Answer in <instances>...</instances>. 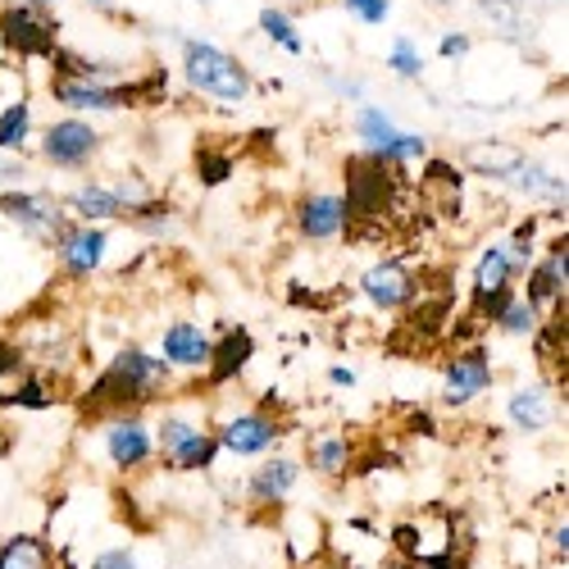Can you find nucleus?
Here are the masks:
<instances>
[{
    "mask_svg": "<svg viewBox=\"0 0 569 569\" xmlns=\"http://www.w3.org/2000/svg\"><path fill=\"white\" fill-rule=\"evenodd\" d=\"M169 383V369L164 360H151L147 351H119L114 365L97 378V388H91V406L97 410H119V406H141V401H151L160 397Z\"/></svg>",
    "mask_w": 569,
    "mask_h": 569,
    "instance_id": "f257e3e1",
    "label": "nucleus"
},
{
    "mask_svg": "<svg viewBox=\"0 0 569 569\" xmlns=\"http://www.w3.org/2000/svg\"><path fill=\"white\" fill-rule=\"evenodd\" d=\"M187 82H192L197 91H206V97L214 101H247L251 97V78L247 69L237 64L232 56H223L219 46L210 41H187Z\"/></svg>",
    "mask_w": 569,
    "mask_h": 569,
    "instance_id": "f03ea898",
    "label": "nucleus"
},
{
    "mask_svg": "<svg viewBox=\"0 0 569 569\" xmlns=\"http://www.w3.org/2000/svg\"><path fill=\"white\" fill-rule=\"evenodd\" d=\"M160 456L173 469H210L219 456V438L197 429V423H187V419H164L160 423Z\"/></svg>",
    "mask_w": 569,
    "mask_h": 569,
    "instance_id": "7ed1b4c3",
    "label": "nucleus"
},
{
    "mask_svg": "<svg viewBox=\"0 0 569 569\" xmlns=\"http://www.w3.org/2000/svg\"><path fill=\"white\" fill-rule=\"evenodd\" d=\"M0 32L19 56H56V19L41 6H10L0 10Z\"/></svg>",
    "mask_w": 569,
    "mask_h": 569,
    "instance_id": "20e7f679",
    "label": "nucleus"
},
{
    "mask_svg": "<svg viewBox=\"0 0 569 569\" xmlns=\"http://www.w3.org/2000/svg\"><path fill=\"white\" fill-rule=\"evenodd\" d=\"M510 282H515V260L492 247L483 260H479V273H473V315H483L497 323V315L510 306Z\"/></svg>",
    "mask_w": 569,
    "mask_h": 569,
    "instance_id": "39448f33",
    "label": "nucleus"
},
{
    "mask_svg": "<svg viewBox=\"0 0 569 569\" xmlns=\"http://www.w3.org/2000/svg\"><path fill=\"white\" fill-rule=\"evenodd\" d=\"M488 378H492V360L483 347H469L460 351L451 365H447V388H442V401L447 406H469L473 397H479L488 388Z\"/></svg>",
    "mask_w": 569,
    "mask_h": 569,
    "instance_id": "423d86ee",
    "label": "nucleus"
},
{
    "mask_svg": "<svg viewBox=\"0 0 569 569\" xmlns=\"http://www.w3.org/2000/svg\"><path fill=\"white\" fill-rule=\"evenodd\" d=\"M0 210H6L10 219H19L28 232H37V237H56V247L64 242V232H69V223L60 219V210H56V201H46V197H32V192H6L0 197Z\"/></svg>",
    "mask_w": 569,
    "mask_h": 569,
    "instance_id": "0eeeda50",
    "label": "nucleus"
},
{
    "mask_svg": "<svg viewBox=\"0 0 569 569\" xmlns=\"http://www.w3.org/2000/svg\"><path fill=\"white\" fill-rule=\"evenodd\" d=\"M41 388V378H32L23 351H14L10 342H0V406H46V392Z\"/></svg>",
    "mask_w": 569,
    "mask_h": 569,
    "instance_id": "6e6552de",
    "label": "nucleus"
},
{
    "mask_svg": "<svg viewBox=\"0 0 569 569\" xmlns=\"http://www.w3.org/2000/svg\"><path fill=\"white\" fill-rule=\"evenodd\" d=\"M97 147H101L97 128H87L82 119H64V123H56L51 132H46V156H51L56 164H64V169L87 164V156Z\"/></svg>",
    "mask_w": 569,
    "mask_h": 569,
    "instance_id": "1a4fd4ad",
    "label": "nucleus"
},
{
    "mask_svg": "<svg viewBox=\"0 0 569 569\" xmlns=\"http://www.w3.org/2000/svg\"><path fill=\"white\" fill-rule=\"evenodd\" d=\"M214 438H219V447H228V451H237V456H260V451H269V442L278 438V423H273L269 415H237V419L223 423Z\"/></svg>",
    "mask_w": 569,
    "mask_h": 569,
    "instance_id": "9d476101",
    "label": "nucleus"
},
{
    "mask_svg": "<svg viewBox=\"0 0 569 569\" xmlns=\"http://www.w3.org/2000/svg\"><path fill=\"white\" fill-rule=\"evenodd\" d=\"M106 447H110V460L119 469H141V465L151 460V433H147V423H141L137 415H119L110 423Z\"/></svg>",
    "mask_w": 569,
    "mask_h": 569,
    "instance_id": "9b49d317",
    "label": "nucleus"
},
{
    "mask_svg": "<svg viewBox=\"0 0 569 569\" xmlns=\"http://www.w3.org/2000/svg\"><path fill=\"white\" fill-rule=\"evenodd\" d=\"M56 101L73 106V110H114L123 106L128 97L114 87H101L97 78H82V73H60L56 78Z\"/></svg>",
    "mask_w": 569,
    "mask_h": 569,
    "instance_id": "f8f14e48",
    "label": "nucleus"
},
{
    "mask_svg": "<svg viewBox=\"0 0 569 569\" xmlns=\"http://www.w3.org/2000/svg\"><path fill=\"white\" fill-rule=\"evenodd\" d=\"M365 297L373 306H383V310H401L415 297V278L401 264H378V269L365 273Z\"/></svg>",
    "mask_w": 569,
    "mask_h": 569,
    "instance_id": "ddd939ff",
    "label": "nucleus"
},
{
    "mask_svg": "<svg viewBox=\"0 0 569 569\" xmlns=\"http://www.w3.org/2000/svg\"><path fill=\"white\" fill-rule=\"evenodd\" d=\"M60 256H64V269L73 278H87L106 256V232L101 228H69L64 242H60Z\"/></svg>",
    "mask_w": 569,
    "mask_h": 569,
    "instance_id": "4468645a",
    "label": "nucleus"
},
{
    "mask_svg": "<svg viewBox=\"0 0 569 569\" xmlns=\"http://www.w3.org/2000/svg\"><path fill=\"white\" fill-rule=\"evenodd\" d=\"M301 232L315 237V242H323V237H338L347 228V206L342 197H310L301 201Z\"/></svg>",
    "mask_w": 569,
    "mask_h": 569,
    "instance_id": "2eb2a0df",
    "label": "nucleus"
},
{
    "mask_svg": "<svg viewBox=\"0 0 569 569\" xmlns=\"http://www.w3.org/2000/svg\"><path fill=\"white\" fill-rule=\"evenodd\" d=\"M251 360V333L247 328H232V333H223L219 347H210V383H228V378H237L247 369Z\"/></svg>",
    "mask_w": 569,
    "mask_h": 569,
    "instance_id": "dca6fc26",
    "label": "nucleus"
},
{
    "mask_svg": "<svg viewBox=\"0 0 569 569\" xmlns=\"http://www.w3.org/2000/svg\"><path fill=\"white\" fill-rule=\"evenodd\" d=\"M164 360L169 365H182V369H197L210 360V342L197 323H173L164 333Z\"/></svg>",
    "mask_w": 569,
    "mask_h": 569,
    "instance_id": "f3484780",
    "label": "nucleus"
},
{
    "mask_svg": "<svg viewBox=\"0 0 569 569\" xmlns=\"http://www.w3.org/2000/svg\"><path fill=\"white\" fill-rule=\"evenodd\" d=\"M0 569H56V551H51V542L19 533L0 547Z\"/></svg>",
    "mask_w": 569,
    "mask_h": 569,
    "instance_id": "a211bd4d",
    "label": "nucleus"
},
{
    "mask_svg": "<svg viewBox=\"0 0 569 569\" xmlns=\"http://www.w3.org/2000/svg\"><path fill=\"white\" fill-rule=\"evenodd\" d=\"M297 460H264L260 469H256V479H251V497H260V501H282L292 488H297Z\"/></svg>",
    "mask_w": 569,
    "mask_h": 569,
    "instance_id": "6ab92c4d",
    "label": "nucleus"
},
{
    "mask_svg": "<svg viewBox=\"0 0 569 569\" xmlns=\"http://www.w3.org/2000/svg\"><path fill=\"white\" fill-rule=\"evenodd\" d=\"M565 301V242H556L551 247V256H547V264L533 273V282H529V306H542V301Z\"/></svg>",
    "mask_w": 569,
    "mask_h": 569,
    "instance_id": "aec40b11",
    "label": "nucleus"
},
{
    "mask_svg": "<svg viewBox=\"0 0 569 569\" xmlns=\"http://www.w3.org/2000/svg\"><path fill=\"white\" fill-rule=\"evenodd\" d=\"M73 210L82 219H114V214H123V197L110 192V187H82L73 197Z\"/></svg>",
    "mask_w": 569,
    "mask_h": 569,
    "instance_id": "412c9836",
    "label": "nucleus"
},
{
    "mask_svg": "<svg viewBox=\"0 0 569 569\" xmlns=\"http://www.w3.org/2000/svg\"><path fill=\"white\" fill-rule=\"evenodd\" d=\"M510 419L519 423V429H542L547 423V397L542 392H515L510 397Z\"/></svg>",
    "mask_w": 569,
    "mask_h": 569,
    "instance_id": "4be33fe9",
    "label": "nucleus"
},
{
    "mask_svg": "<svg viewBox=\"0 0 569 569\" xmlns=\"http://www.w3.org/2000/svg\"><path fill=\"white\" fill-rule=\"evenodd\" d=\"M310 460H315L319 473H342L351 465V447L342 438H319L315 451H310Z\"/></svg>",
    "mask_w": 569,
    "mask_h": 569,
    "instance_id": "5701e85b",
    "label": "nucleus"
},
{
    "mask_svg": "<svg viewBox=\"0 0 569 569\" xmlns=\"http://www.w3.org/2000/svg\"><path fill=\"white\" fill-rule=\"evenodd\" d=\"M419 156H423V141L410 132H392L388 147L373 151V160H383V164H401V160H419Z\"/></svg>",
    "mask_w": 569,
    "mask_h": 569,
    "instance_id": "b1692460",
    "label": "nucleus"
},
{
    "mask_svg": "<svg viewBox=\"0 0 569 569\" xmlns=\"http://www.w3.org/2000/svg\"><path fill=\"white\" fill-rule=\"evenodd\" d=\"M23 137H28V106H10L6 114H0V151H10V147H23Z\"/></svg>",
    "mask_w": 569,
    "mask_h": 569,
    "instance_id": "393cba45",
    "label": "nucleus"
},
{
    "mask_svg": "<svg viewBox=\"0 0 569 569\" xmlns=\"http://www.w3.org/2000/svg\"><path fill=\"white\" fill-rule=\"evenodd\" d=\"M392 132H397V128H392V119H388V114H378V110H365V114H360V137L369 141L373 151H378V147H388Z\"/></svg>",
    "mask_w": 569,
    "mask_h": 569,
    "instance_id": "a878e982",
    "label": "nucleus"
},
{
    "mask_svg": "<svg viewBox=\"0 0 569 569\" xmlns=\"http://www.w3.org/2000/svg\"><path fill=\"white\" fill-rule=\"evenodd\" d=\"M497 323L506 328V333H529V328H533V306L519 301V297H510V306L497 315Z\"/></svg>",
    "mask_w": 569,
    "mask_h": 569,
    "instance_id": "bb28decb",
    "label": "nucleus"
},
{
    "mask_svg": "<svg viewBox=\"0 0 569 569\" xmlns=\"http://www.w3.org/2000/svg\"><path fill=\"white\" fill-rule=\"evenodd\" d=\"M260 28H264V32H269V37L278 41V46H288V51H301V37H297V32L288 28V14H278V10H264V14H260Z\"/></svg>",
    "mask_w": 569,
    "mask_h": 569,
    "instance_id": "cd10ccee",
    "label": "nucleus"
},
{
    "mask_svg": "<svg viewBox=\"0 0 569 569\" xmlns=\"http://www.w3.org/2000/svg\"><path fill=\"white\" fill-rule=\"evenodd\" d=\"M392 69H397L401 78H415V73L423 69V64H419V51H415L410 41H397V46H392Z\"/></svg>",
    "mask_w": 569,
    "mask_h": 569,
    "instance_id": "c85d7f7f",
    "label": "nucleus"
},
{
    "mask_svg": "<svg viewBox=\"0 0 569 569\" xmlns=\"http://www.w3.org/2000/svg\"><path fill=\"white\" fill-rule=\"evenodd\" d=\"M347 10L360 14L365 23H383L388 19V0H347Z\"/></svg>",
    "mask_w": 569,
    "mask_h": 569,
    "instance_id": "c756f323",
    "label": "nucleus"
},
{
    "mask_svg": "<svg viewBox=\"0 0 569 569\" xmlns=\"http://www.w3.org/2000/svg\"><path fill=\"white\" fill-rule=\"evenodd\" d=\"M228 169H232V164H228L223 156L201 151V178H206V182H223V178H228Z\"/></svg>",
    "mask_w": 569,
    "mask_h": 569,
    "instance_id": "7c9ffc66",
    "label": "nucleus"
},
{
    "mask_svg": "<svg viewBox=\"0 0 569 569\" xmlns=\"http://www.w3.org/2000/svg\"><path fill=\"white\" fill-rule=\"evenodd\" d=\"M91 569H137V565H132L128 551H106V556H97V565H91Z\"/></svg>",
    "mask_w": 569,
    "mask_h": 569,
    "instance_id": "2f4dec72",
    "label": "nucleus"
},
{
    "mask_svg": "<svg viewBox=\"0 0 569 569\" xmlns=\"http://www.w3.org/2000/svg\"><path fill=\"white\" fill-rule=\"evenodd\" d=\"M469 51V41L465 37H442V56L451 60V56H465Z\"/></svg>",
    "mask_w": 569,
    "mask_h": 569,
    "instance_id": "473e14b6",
    "label": "nucleus"
},
{
    "mask_svg": "<svg viewBox=\"0 0 569 569\" xmlns=\"http://www.w3.org/2000/svg\"><path fill=\"white\" fill-rule=\"evenodd\" d=\"M6 447H10V438H6V433H0V451H6Z\"/></svg>",
    "mask_w": 569,
    "mask_h": 569,
    "instance_id": "72a5a7b5",
    "label": "nucleus"
}]
</instances>
